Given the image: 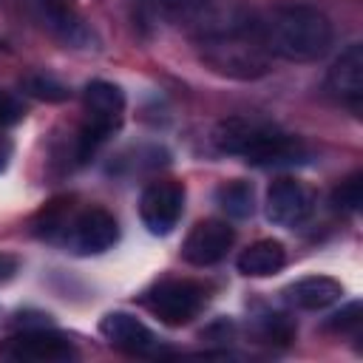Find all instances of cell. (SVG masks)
<instances>
[{
  "mask_svg": "<svg viewBox=\"0 0 363 363\" xmlns=\"http://www.w3.org/2000/svg\"><path fill=\"white\" fill-rule=\"evenodd\" d=\"M201 60L233 79H255L269 71V51L261 37L258 17L213 6L207 20L193 31Z\"/></svg>",
  "mask_w": 363,
  "mask_h": 363,
  "instance_id": "obj_1",
  "label": "cell"
},
{
  "mask_svg": "<svg viewBox=\"0 0 363 363\" xmlns=\"http://www.w3.org/2000/svg\"><path fill=\"white\" fill-rule=\"evenodd\" d=\"M332 204L343 213H357L363 204V173H352L349 179H343L332 193Z\"/></svg>",
  "mask_w": 363,
  "mask_h": 363,
  "instance_id": "obj_19",
  "label": "cell"
},
{
  "mask_svg": "<svg viewBox=\"0 0 363 363\" xmlns=\"http://www.w3.org/2000/svg\"><path fill=\"white\" fill-rule=\"evenodd\" d=\"M204 303H207V289L201 284L184 281V278L162 281L145 292V306L167 326L190 323L193 318H199Z\"/></svg>",
  "mask_w": 363,
  "mask_h": 363,
  "instance_id": "obj_5",
  "label": "cell"
},
{
  "mask_svg": "<svg viewBox=\"0 0 363 363\" xmlns=\"http://www.w3.org/2000/svg\"><path fill=\"white\" fill-rule=\"evenodd\" d=\"M216 204L230 216V218H250L255 213V193L250 182H227L216 190Z\"/></svg>",
  "mask_w": 363,
  "mask_h": 363,
  "instance_id": "obj_17",
  "label": "cell"
},
{
  "mask_svg": "<svg viewBox=\"0 0 363 363\" xmlns=\"http://www.w3.org/2000/svg\"><path fill=\"white\" fill-rule=\"evenodd\" d=\"M11 153H14V145H11V139L0 130V173L9 167V162H11Z\"/></svg>",
  "mask_w": 363,
  "mask_h": 363,
  "instance_id": "obj_24",
  "label": "cell"
},
{
  "mask_svg": "<svg viewBox=\"0 0 363 363\" xmlns=\"http://www.w3.org/2000/svg\"><path fill=\"white\" fill-rule=\"evenodd\" d=\"M0 354L9 360H28V363H68L77 357V349L65 335L54 332L51 326H34L11 335L0 346Z\"/></svg>",
  "mask_w": 363,
  "mask_h": 363,
  "instance_id": "obj_6",
  "label": "cell"
},
{
  "mask_svg": "<svg viewBox=\"0 0 363 363\" xmlns=\"http://www.w3.org/2000/svg\"><path fill=\"white\" fill-rule=\"evenodd\" d=\"M17 269H20V261L11 252H0V284L11 281L17 275Z\"/></svg>",
  "mask_w": 363,
  "mask_h": 363,
  "instance_id": "obj_23",
  "label": "cell"
},
{
  "mask_svg": "<svg viewBox=\"0 0 363 363\" xmlns=\"http://www.w3.org/2000/svg\"><path fill=\"white\" fill-rule=\"evenodd\" d=\"M213 145L221 153L241 156L255 167H289V164H303L309 159V150L298 136L284 133L275 125L252 122L241 116L218 122L213 130Z\"/></svg>",
  "mask_w": 363,
  "mask_h": 363,
  "instance_id": "obj_3",
  "label": "cell"
},
{
  "mask_svg": "<svg viewBox=\"0 0 363 363\" xmlns=\"http://www.w3.org/2000/svg\"><path fill=\"white\" fill-rule=\"evenodd\" d=\"M264 213L278 227H298L312 213V193L303 182L281 176L269 184L264 199Z\"/></svg>",
  "mask_w": 363,
  "mask_h": 363,
  "instance_id": "obj_8",
  "label": "cell"
},
{
  "mask_svg": "<svg viewBox=\"0 0 363 363\" xmlns=\"http://www.w3.org/2000/svg\"><path fill=\"white\" fill-rule=\"evenodd\" d=\"M284 295L295 309L318 312V309H326L335 301H340L343 286H340V281H335L329 275H306V278H298L295 284H289L284 289Z\"/></svg>",
  "mask_w": 363,
  "mask_h": 363,
  "instance_id": "obj_13",
  "label": "cell"
},
{
  "mask_svg": "<svg viewBox=\"0 0 363 363\" xmlns=\"http://www.w3.org/2000/svg\"><path fill=\"white\" fill-rule=\"evenodd\" d=\"M23 119V105L11 94H0V130L9 125H17Z\"/></svg>",
  "mask_w": 363,
  "mask_h": 363,
  "instance_id": "obj_22",
  "label": "cell"
},
{
  "mask_svg": "<svg viewBox=\"0 0 363 363\" xmlns=\"http://www.w3.org/2000/svg\"><path fill=\"white\" fill-rule=\"evenodd\" d=\"M119 241L116 218L102 207L82 210L68 227V244L77 255H99Z\"/></svg>",
  "mask_w": 363,
  "mask_h": 363,
  "instance_id": "obj_9",
  "label": "cell"
},
{
  "mask_svg": "<svg viewBox=\"0 0 363 363\" xmlns=\"http://www.w3.org/2000/svg\"><path fill=\"white\" fill-rule=\"evenodd\" d=\"M284 264H286V250H284V244L275 241V238H261V241L250 244V247L238 255V261H235L238 272L247 275V278H267V275H275V272L284 269Z\"/></svg>",
  "mask_w": 363,
  "mask_h": 363,
  "instance_id": "obj_15",
  "label": "cell"
},
{
  "mask_svg": "<svg viewBox=\"0 0 363 363\" xmlns=\"http://www.w3.org/2000/svg\"><path fill=\"white\" fill-rule=\"evenodd\" d=\"M233 241H235V230L227 221L204 218L187 233L182 244V258L193 267H213L227 255Z\"/></svg>",
  "mask_w": 363,
  "mask_h": 363,
  "instance_id": "obj_10",
  "label": "cell"
},
{
  "mask_svg": "<svg viewBox=\"0 0 363 363\" xmlns=\"http://www.w3.org/2000/svg\"><path fill=\"white\" fill-rule=\"evenodd\" d=\"M258 26L267 51L286 62H315L335 40L329 17L315 6L301 3L269 9L264 17H258Z\"/></svg>",
  "mask_w": 363,
  "mask_h": 363,
  "instance_id": "obj_2",
  "label": "cell"
},
{
  "mask_svg": "<svg viewBox=\"0 0 363 363\" xmlns=\"http://www.w3.org/2000/svg\"><path fill=\"white\" fill-rule=\"evenodd\" d=\"M357 326H360V303L357 301L349 303L346 309L335 312L326 320V329H332V332H357Z\"/></svg>",
  "mask_w": 363,
  "mask_h": 363,
  "instance_id": "obj_21",
  "label": "cell"
},
{
  "mask_svg": "<svg viewBox=\"0 0 363 363\" xmlns=\"http://www.w3.org/2000/svg\"><path fill=\"white\" fill-rule=\"evenodd\" d=\"M326 88L352 111H360V99H363V45L360 43H352L340 51V57L332 62L326 74Z\"/></svg>",
  "mask_w": 363,
  "mask_h": 363,
  "instance_id": "obj_12",
  "label": "cell"
},
{
  "mask_svg": "<svg viewBox=\"0 0 363 363\" xmlns=\"http://www.w3.org/2000/svg\"><path fill=\"white\" fill-rule=\"evenodd\" d=\"M258 326H261V335H264L267 340H275V343H289V340L295 337L292 320H289L286 315H281V312H267V315L258 320Z\"/></svg>",
  "mask_w": 363,
  "mask_h": 363,
  "instance_id": "obj_20",
  "label": "cell"
},
{
  "mask_svg": "<svg viewBox=\"0 0 363 363\" xmlns=\"http://www.w3.org/2000/svg\"><path fill=\"white\" fill-rule=\"evenodd\" d=\"M99 332L113 349L128 352V354H156V349H159L156 335L136 315L122 312V309H113V312L102 315Z\"/></svg>",
  "mask_w": 363,
  "mask_h": 363,
  "instance_id": "obj_11",
  "label": "cell"
},
{
  "mask_svg": "<svg viewBox=\"0 0 363 363\" xmlns=\"http://www.w3.org/2000/svg\"><path fill=\"white\" fill-rule=\"evenodd\" d=\"M37 11L45 28H51L60 40L71 43V45H88L91 31L82 23V17L62 0H37Z\"/></svg>",
  "mask_w": 363,
  "mask_h": 363,
  "instance_id": "obj_14",
  "label": "cell"
},
{
  "mask_svg": "<svg viewBox=\"0 0 363 363\" xmlns=\"http://www.w3.org/2000/svg\"><path fill=\"white\" fill-rule=\"evenodd\" d=\"M85 102V125L77 133V162L85 164L96 156V150L111 139V133L122 125L125 116V94L119 85L108 79H91L82 91Z\"/></svg>",
  "mask_w": 363,
  "mask_h": 363,
  "instance_id": "obj_4",
  "label": "cell"
},
{
  "mask_svg": "<svg viewBox=\"0 0 363 363\" xmlns=\"http://www.w3.org/2000/svg\"><path fill=\"white\" fill-rule=\"evenodd\" d=\"M184 213V184L173 179L150 182L139 196V218L150 235H170Z\"/></svg>",
  "mask_w": 363,
  "mask_h": 363,
  "instance_id": "obj_7",
  "label": "cell"
},
{
  "mask_svg": "<svg viewBox=\"0 0 363 363\" xmlns=\"http://www.w3.org/2000/svg\"><path fill=\"white\" fill-rule=\"evenodd\" d=\"M20 88H23L28 96L43 99V102H62V99H68V88H65L60 79H54L51 74H28V77L20 82Z\"/></svg>",
  "mask_w": 363,
  "mask_h": 363,
  "instance_id": "obj_18",
  "label": "cell"
},
{
  "mask_svg": "<svg viewBox=\"0 0 363 363\" xmlns=\"http://www.w3.org/2000/svg\"><path fill=\"white\" fill-rule=\"evenodd\" d=\"M150 6L170 23L196 31L213 11V0H150Z\"/></svg>",
  "mask_w": 363,
  "mask_h": 363,
  "instance_id": "obj_16",
  "label": "cell"
}]
</instances>
